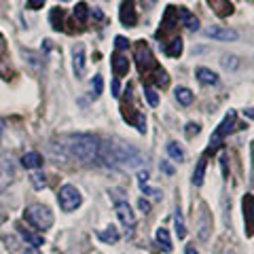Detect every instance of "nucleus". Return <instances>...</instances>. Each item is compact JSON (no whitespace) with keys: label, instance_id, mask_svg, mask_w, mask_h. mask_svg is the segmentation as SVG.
Returning <instances> with one entry per match:
<instances>
[{"label":"nucleus","instance_id":"1","mask_svg":"<svg viewBox=\"0 0 254 254\" xmlns=\"http://www.w3.org/2000/svg\"><path fill=\"white\" fill-rule=\"evenodd\" d=\"M53 146H60L62 157H72L78 159L81 163H93L98 161L100 140L91 133H68V136L60 138V144Z\"/></svg>","mask_w":254,"mask_h":254},{"label":"nucleus","instance_id":"2","mask_svg":"<svg viewBox=\"0 0 254 254\" xmlns=\"http://www.w3.org/2000/svg\"><path fill=\"white\" fill-rule=\"evenodd\" d=\"M98 161H102L106 168L133 170L142 163V155L133 146L123 144V142H100Z\"/></svg>","mask_w":254,"mask_h":254},{"label":"nucleus","instance_id":"3","mask_svg":"<svg viewBox=\"0 0 254 254\" xmlns=\"http://www.w3.org/2000/svg\"><path fill=\"white\" fill-rule=\"evenodd\" d=\"M133 60H136L142 81H146V85L155 83L157 87H168V83H170L168 72L159 66V62L155 60V55L150 51V47L146 45V41L136 43V47H133Z\"/></svg>","mask_w":254,"mask_h":254},{"label":"nucleus","instance_id":"4","mask_svg":"<svg viewBox=\"0 0 254 254\" xmlns=\"http://www.w3.org/2000/svg\"><path fill=\"white\" fill-rule=\"evenodd\" d=\"M26 220L38 231H47L53 227V212L43 203H32L26 208Z\"/></svg>","mask_w":254,"mask_h":254},{"label":"nucleus","instance_id":"5","mask_svg":"<svg viewBox=\"0 0 254 254\" xmlns=\"http://www.w3.org/2000/svg\"><path fill=\"white\" fill-rule=\"evenodd\" d=\"M235 110H229V113L225 115V119L220 121V125L214 129V133H212V138H210V146H208V150H205V155H210V153H214L218 146H222V140H225L229 133H231V129L235 127Z\"/></svg>","mask_w":254,"mask_h":254},{"label":"nucleus","instance_id":"6","mask_svg":"<svg viewBox=\"0 0 254 254\" xmlns=\"http://www.w3.org/2000/svg\"><path fill=\"white\" fill-rule=\"evenodd\" d=\"M58 203H60V208L64 212H72V210H76L78 205L83 203V197H81V193H78L76 187L64 185L60 189V193H58Z\"/></svg>","mask_w":254,"mask_h":254},{"label":"nucleus","instance_id":"7","mask_svg":"<svg viewBox=\"0 0 254 254\" xmlns=\"http://www.w3.org/2000/svg\"><path fill=\"white\" fill-rule=\"evenodd\" d=\"M115 212H117V216H119V220H121V225L125 229L136 227V214L131 212V205L125 199H121V197H115Z\"/></svg>","mask_w":254,"mask_h":254},{"label":"nucleus","instance_id":"8","mask_svg":"<svg viewBox=\"0 0 254 254\" xmlns=\"http://www.w3.org/2000/svg\"><path fill=\"white\" fill-rule=\"evenodd\" d=\"M119 17L125 28H133L138 23V13H136V4L133 0H123L121 9H119Z\"/></svg>","mask_w":254,"mask_h":254},{"label":"nucleus","instance_id":"9","mask_svg":"<svg viewBox=\"0 0 254 254\" xmlns=\"http://www.w3.org/2000/svg\"><path fill=\"white\" fill-rule=\"evenodd\" d=\"M208 38H214V41H237L240 38V34H237L235 30L231 28H222V26H210V28H205L203 32Z\"/></svg>","mask_w":254,"mask_h":254},{"label":"nucleus","instance_id":"10","mask_svg":"<svg viewBox=\"0 0 254 254\" xmlns=\"http://www.w3.org/2000/svg\"><path fill=\"white\" fill-rule=\"evenodd\" d=\"M110 66H113L115 78L119 81V78H123L127 74V70H129V60H127L121 51H115L113 58H110Z\"/></svg>","mask_w":254,"mask_h":254},{"label":"nucleus","instance_id":"11","mask_svg":"<svg viewBox=\"0 0 254 254\" xmlns=\"http://www.w3.org/2000/svg\"><path fill=\"white\" fill-rule=\"evenodd\" d=\"M72 68L76 78L85 76V45L83 43H76L72 47Z\"/></svg>","mask_w":254,"mask_h":254},{"label":"nucleus","instance_id":"12","mask_svg":"<svg viewBox=\"0 0 254 254\" xmlns=\"http://www.w3.org/2000/svg\"><path fill=\"white\" fill-rule=\"evenodd\" d=\"M174 13H176V19H180L185 28H189V30H199V19H197L190 11H187V9H176V6H174Z\"/></svg>","mask_w":254,"mask_h":254},{"label":"nucleus","instance_id":"13","mask_svg":"<svg viewBox=\"0 0 254 254\" xmlns=\"http://www.w3.org/2000/svg\"><path fill=\"white\" fill-rule=\"evenodd\" d=\"M195 76H197V81H199L201 85H218V74L214 72V70L210 68H205V66H199V68H195Z\"/></svg>","mask_w":254,"mask_h":254},{"label":"nucleus","instance_id":"14","mask_svg":"<svg viewBox=\"0 0 254 254\" xmlns=\"http://www.w3.org/2000/svg\"><path fill=\"white\" fill-rule=\"evenodd\" d=\"M13 176H15L13 165L9 161H0V193L13 182Z\"/></svg>","mask_w":254,"mask_h":254},{"label":"nucleus","instance_id":"15","mask_svg":"<svg viewBox=\"0 0 254 254\" xmlns=\"http://www.w3.org/2000/svg\"><path fill=\"white\" fill-rule=\"evenodd\" d=\"M208 4L214 9V13L218 15V17H229L235 9H233V2H229V0H208Z\"/></svg>","mask_w":254,"mask_h":254},{"label":"nucleus","instance_id":"16","mask_svg":"<svg viewBox=\"0 0 254 254\" xmlns=\"http://www.w3.org/2000/svg\"><path fill=\"white\" fill-rule=\"evenodd\" d=\"M163 51H165V55H170V58H180V55H182V41H180V36H172V41L163 43Z\"/></svg>","mask_w":254,"mask_h":254},{"label":"nucleus","instance_id":"17","mask_svg":"<svg viewBox=\"0 0 254 254\" xmlns=\"http://www.w3.org/2000/svg\"><path fill=\"white\" fill-rule=\"evenodd\" d=\"M205 165H208V155H201L199 161H197V168L193 172V185L195 187H201L203 185V176H205Z\"/></svg>","mask_w":254,"mask_h":254},{"label":"nucleus","instance_id":"18","mask_svg":"<svg viewBox=\"0 0 254 254\" xmlns=\"http://www.w3.org/2000/svg\"><path fill=\"white\" fill-rule=\"evenodd\" d=\"M155 242L157 246L161 248L163 252H172V240H170V233H168V229H157V233H155Z\"/></svg>","mask_w":254,"mask_h":254},{"label":"nucleus","instance_id":"19","mask_svg":"<svg viewBox=\"0 0 254 254\" xmlns=\"http://www.w3.org/2000/svg\"><path fill=\"white\" fill-rule=\"evenodd\" d=\"M21 165L26 170H36V168H43V157L38 153H26L21 157Z\"/></svg>","mask_w":254,"mask_h":254},{"label":"nucleus","instance_id":"20","mask_svg":"<svg viewBox=\"0 0 254 254\" xmlns=\"http://www.w3.org/2000/svg\"><path fill=\"white\" fill-rule=\"evenodd\" d=\"M98 237H100V240L104 242V244H117L121 235H119V229H117L115 225H108L106 229H102V231L98 233Z\"/></svg>","mask_w":254,"mask_h":254},{"label":"nucleus","instance_id":"21","mask_svg":"<svg viewBox=\"0 0 254 254\" xmlns=\"http://www.w3.org/2000/svg\"><path fill=\"white\" fill-rule=\"evenodd\" d=\"M19 235L23 237V242H26L28 246H32V248H41V246L45 244L43 235H34L32 231H28V229H23V227H19Z\"/></svg>","mask_w":254,"mask_h":254},{"label":"nucleus","instance_id":"22","mask_svg":"<svg viewBox=\"0 0 254 254\" xmlns=\"http://www.w3.org/2000/svg\"><path fill=\"white\" fill-rule=\"evenodd\" d=\"M174 93H176L178 104H182V106H189L190 102H193V98H195L193 91H190L189 87H176V91H174Z\"/></svg>","mask_w":254,"mask_h":254},{"label":"nucleus","instance_id":"23","mask_svg":"<svg viewBox=\"0 0 254 254\" xmlns=\"http://www.w3.org/2000/svg\"><path fill=\"white\" fill-rule=\"evenodd\" d=\"M174 227H176L178 240H185V237H187V227H185V218H182V212L180 210L174 212Z\"/></svg>","mask_w":254,"mask_h":254},{"label":"nucleus","instance_id":"24","mask_svg":"<svg viewBox=\"0 0 254 254\" xmlns=\"http://www.w3.org/2000/svg\"><path fill=\"white\" fill-rule=\"evenodd\" d=\"M165 150H168V155L174 159V161H185V150H182L176 142H168V144H165Z\"/></svg>","mask_w":254,"mask_h":254},{"label":"nucleus","instance_id":"25","mask_svg":"<svg viewBox=\"0 0 254 254\" xmlns=\"http://www.w3.org/2000/svg\"><path fill=\"white\" fill-rule=\"evenodd\" d=\"M208 231H210V218H208V212H205V205H201V218H199V237L201 240H208Z\"/></svg>","mask_w":254,"mask_h":254},{"label":"nucleus","instance_id":"26","mask_svg":"<svg viewBox=\"0 0 254 254\" xmlns=\"http://www.w3.org/2000/svg\"><path fill=\"white\" fill-rule=\"evenodd\" d=\"M244 218H248V235H252V195L244 197Z\"/></svg>","mask_w":254,"mask_h":254},{"label":"nucleus","instance_id":"27","mask_svg":"<svg viewBox=\"0 0 254 254\" xmlns=\"http://www.w3.org/2000/svg\"><path fill=\"white\" fill-rule=\"evenodd\" d=\"M30 182H32V187H34L36 190H41L47 187V176L43 172H32L30 174Z\"/></svg>","mask_w":254,"mask_h":254},{"label":"nucleus","instance_id":"28","mask_svg":"<svg viewBox=\"0 0 254 254\" xmlns=\"http://www.w3.org/2000/svg\"><path fill=\"white\" fill-rule=\"evenodd\" d=\"M220 66L225 70H235L237 66H240V58H237V55H222Z\"/></svg>","mask_w":254,"mask_h":254},{"label":"nucleus","instance_id":"29","mask_svg":"<svg viewBox=\"0 0 254 254\" xmlns=\"http://www.w3.org/2000/svg\"><path fill=\"white\" fill-rule=\"evenodd\" d=\"M87 17H89V6H87L85 2H78V4L74 6V19H78L81 23H85Z\"/></svg>","mask_w":254,"mask_h":254},{"label":"nucleus","instance_id":"30","mask_svg":"<svg viewBox=\"0 0 254 254\" xmlns=\"http://www.w3.org/2000/svg\"><path fill=\"white\" fill-rule=\"evenodd\" d=\"M62 17H64V11H62V9H53V11H51L49 21H51L53 30H62Z\"/></svg>","mask_w":254,"mask_h":254},{"label":"nucleus","instance_id":"31","mask_svg":"<svg viewBox=\"0 0 254 254\" xmlns=\"http://www.w3.org/2000/svg\"><path fill=\"white\" fill-rule=\"evenodd\" d=\"M144 98L148 102V106H157L159 104V95H157V91L150 85H144Z\"/></svg>","mask_w":254,"mask_h":254},{"label":"nucleus","instance_id":"32","mask_svg":"<svg viewBox=\"0 0 254 254\" xmlns=\"http://www.w3.org/2000/svg\"><path fill=\"white\" fill-rule=\"evenodd\" d=\"M102 89H104V78H102V74H95L93 76V95L95 98L102 95Z\"/></svg>","mask_w":254,"mask_h":254},{"label":"nucleus","instance_id":"33","mask_svg":"<svg viewBox=\"0 0 254 254\" xmlns=\"http://www.w3.org/2000/svg\"><path fill=\"white\" fill-rule=\"evenodd\" d=\"M127 47H129V41H127L125 36H117L115 38V49L117 51H123V49H127Z\"/></svg>","mask_w":254,"mask_h":254},{"label":"nucleus","instance_id":"34","mask_svg":"<svg viewBox=\"0 0 254 254\" xmlns=\"http://www.w3.org/2000/svg\"><path fill=\"white\" fill-rule=\"evenodd\" d=\"M43 4H45V0H28V9H30V11L43 9Z\"/></svg>","mask_w":254,"mask_h":254},{"label":"nucleus","instance_id":"35","mask_svg":"<svg viewBox=\"0 0 254 254\" xmlns=\"http://www.w3.org/2000/svg\"><path fill=\"white\" fill-rule=\"evenodd\" d=\"M187 133L189 136H197L199 133V123H187Z\"/></svg>","mask_w":254,"mask_h":254},{"label":"nucleus","instance_id":"36","mask_svg":"<svg viewBox=\"0 0 254 254\" xmlns=\"http://www.w3.org/2000/svg\"><path fill=\"white\" fill-rule=\"evenodd\" d=\"M159 168H161L163 174H168V176H172V174H174V168H172L168 161H161V165H159Z\"/></svg>","mask_w":254,"mask_h":254},{"label":"nucleus","instance_id":"37","mask_svg":"<svg viewBox=\"0 0 254 254\" xmlns=\"http://www.w3.org/2000/svg\"><path fill=\"white\" fill-rule=\"evenodd\" d=\"M138 182H140V187H142V185H146V182H148V170L138 172Z\"/></svg>","mask_w":254,"mask_h":254},{"label":"nucleus","instance_id":"38","mask_svg":"<svg viewBox=\"0 0 254 254\" xmlns=\"http://www.w3.org/2000/svg\"><path fill=\"white\" fill-rule=\"evenodd\" d=\"M138 208H140L142 212H144V214H146V212L150 210V203H148L146 199H140V201H138Z\"/></svg>","mask_w":254,"mask_h":254},{"label":"nucleus","instance_id":"39","mask_svg":"<svg viewBox=\"0 0 254 254\" xmlns=\"http://www.w3.org/2000/svg\"><path fill=\"white\" fill-rule=\"evenodd\" d=\"M91 15H93V17L98 19V21H102V19H104V13H102L100 9H91Z\"/></svg>","mask_w":254,"mask_h":254},{"label":"nucleus","instance_id":"40","mask_svg":"<svg viewBox=\"0 0 254 254\" xmlns=\"http://www.w3.org/2000/svg\"><path fill=\"white\" fill-rule=\"evenodd\" d=\"M113 95H115V98H119V81H117V78L113 81Z\"/></svg>","mask_w":254,"mask_h":254},{"label":"nucleus","instance_id":"41","mask_svg":"<svg viewBox=\"0 0 254 254\" xmlns=\"http://www.w3.org/2000/svg\"><path fill=\"white\" fill-rule=\"evenodd\" d=\"M185 254H199L195 250V246H187V250H185Z\"/></svg>","mask_w":254,"mask_h":254},{"label":"nucleus","instance_id":"42","mask_svg":"<svg viewBox=\"0 0 254 254\" xmlns=\"http://www.w3.org/2000/svg\"><path fill=\"white\" fill-rule=\"evenodd\" d=\"M2 131H4V123H2V119H0V138H2Z\"/></svg>","mask_w":254,"mask_h":254},{"label":"nucleus","instance_id":"43","mask_svg":"<svg viewBox=\"0 0 254 254\" xmlns=\"http://www.w3.org/2000/svg\"><path fill=\"white\" fill-rule=\"evenodd\" d=\"M142 2H146V4H155L157 0H142Z\"/></svg>","mask_w":254,"mask_h":254},{"label":"nucleus","instance_id":"44","mask_svg":"<svg viewBox=\"0 0 254 254\" xmlns=\"http://www.w3.org/2000/svg\"><path fill=\"white\" fill-rule=\"evenodd\" d=\"M60 2H70V0H60Z\"/></svg>","mask_w":254,"mask_h":254}]
</instances>
